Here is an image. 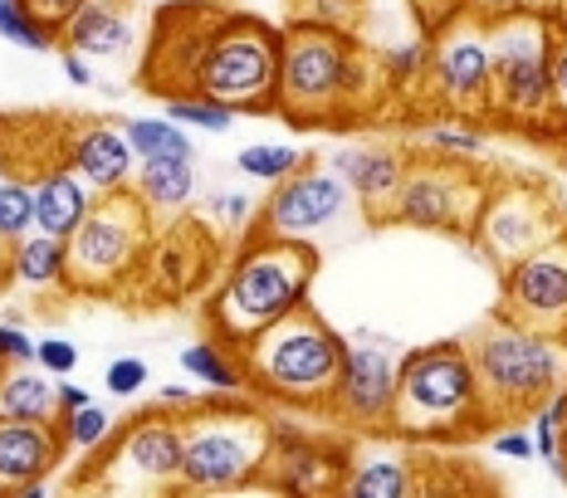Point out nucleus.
Here are the masks:
<instances>
[{
    "mask_svg": "<svg viewBox=\"0 0 567 498\" xmlns=\"http://www.w3.org/2000/svg\"><path fill=\"white\" fill-rule=\"evenodd\" d=\"M318 279V249L309 240H275V235H245L230 269L206 293L200 318L216 342L240 352L265 328L309 303Z\"/></svg>",
    "mask_w": 567,
    "mask_h": 498,
    "instance_id": "nucleus-1",
    "label": "nucleus"
},
{
    "mask_svg": "<svg viewBox=\"0 0 567 498\" xmlns=\"http://www.w3.org/2000/svg\"><path fill=\"white\" fill-rule=\"evenodd\" d=\"M489 425L480 396V372L470 357V342H421L401 352L396 406L386 435L416 445L470 440Z\"/></svg>",
    "mask_w": 567,
    "mask_h": 498,
    "instance_id": "nucleus-2",
    "label": "nucleus"
},
{
    "mask_svg": "<svg viewBox=\"0 0 567 498\" xmlns=\"http://www.w3.org/2000/svg\"><path fill=\"white\" fill-rule=\"evenodd\" d=\"M182 494H235L259 489L275 445V421L240 396L206 391L182 415Z\"/></svg>",
    "mask_w": 567,
    "mask_h": 498,
    "instance_id": "nucleus-3",
    "label": "nucleus"
},
{
    "mask_svg": "<svg viewBox=\"0 0 567 498\" xmlns=\"http://www.w3.org/2000/svg\"><path fill=\"white\" fill-rule=\"evenodd\" d=\"M342 347H348V338L303 303L240 347L245 386H250V396L275 401L284 411H323L328 391L338 382Z\"/></svg>",
    "mask_w": 567,
    "mask_h": 498,
    "instance_id": "nucleus-4",
    "label": "nucleus"
},
{
    "mask_svg": "<svg viewBox=\"0 0 567 498\" xmlns=\"http://www.w3.org/2000/svg\"><path fill=\"white\" fill-rule=\"evenodd\" d=\"M470 357L480 372V396L489 421H518L538 406L548 391L567 386V342L548 338L538 328H524L514 318L494 313L475 338Z\"/></svg>",
    "mask_w": 567,
    "mask_h": 498,
    "instance_id": "nucleus-5",
    "label": "nucleus"
},
{
    "mask_svg": "<svg viewBox=\"0 0 567 498\" xmlns=\"http://www.w3.org/2000/svg\"><path fill=\"white\" fill-rule=\"evenodd\" d=\"M157 220L147 206L127 191L99 196L74 235L64 240L69 255V293H93V299H113V293L133 289L147 264V249L157 240Z\"/></svg>",
    "mask_w": 567,
    "mask_h": 498,
    "instance_id": "nucleus-6",
    "label": "nucleus"
},
{
    "mask_svg": "<svg viewBox=\"0 0 567 498\" xmlns=\"http://www.w3.org/2000/svg\"><path fill=\"white\" fill-rule=\"evenodd\" d=\"M494 50V98L489 117L514 133L553 137L558 117H553V20L518 10V15L489 25Z\"/></svg>",
    "mask_w": 567,
    "mask_h": 498,
    "instance_id": "nucleus-7",
    "label": "nucleus"
},
{
    "mask_svg": "<svg viewBox=\"0 0 567 498\" xmlns=\"http://www.w3.org/2000/svg\"><path fill=\"white\" fill-rule=\"evenodd\" d=\"M352 30L293 20L279 50V113L299 127H352L348 108V69Z\"/></svg>",
    "mask_w": 567,
    "mask_h": 498,
    "instance_id": "nucleus-8",
    "label": "nucleus"
},
{
    "mask_svg": "<svg viewBox=\"0 0 567 498\" xmlns=\"http://www.w3.org/2000/svg\"><path fill=\"white\" fill-rule=\"evenodd\" d=\"M279 50L284 30L226 6L206 54H200L196 89L235 113H279Z\"/></svg>",
    "mask_w": 567,
    "mask_h": 498,
    "instance_id": "nucleus-9",
    "label": "nucleus"
},
{
    "mask_svg": "<svg viewBox=\"0 0 567 498\" xmlns=\"http://www.w3.org/2000/svg\"><path fill=\"white\" fill-rule=\"evenodd\" d=\"M182 415L142 411L113 430V440L99 449V465L79 474V489L93 494H172L182 489Z\"/></svg>",
    "mask_w": 567,
    "mask_h": 498,
    "instance_id": "nucleus-10",
    "label": "nucleus"
},
{
    "mask_svg": "<svg viewBox=\"0 0 567 498\" xmlns=\"http://www.w3.org/2000/svg\"><path fill=\"white\" fill-rule=\"evenodd\" d=\"M484 186L489 181H484L470 162H445V157L411 152L406 176H401L382 225H406V230L460 235V240H470V225L480 216Z\"/></svg>",
    "mask_w": 567,
    "mask_h": 498,
    "instance_id": "nucleus-11",
    "label": "nucleus"
},
{
    "mask_svg": "<svg viewBox=\"0 0 567 498\" xmlns=\"http://www.w3.org/2000/svg\"><path fill=\"white\" fill-rule=\"evenodd\" d=\"M563 200L538 181H499L484 186L480 216L470 225V245L489 259L494 269L524 259L528 249H538L543 240L563 230Z\"/></svg>",
    "mask_w": 567,
    "mask_h": 498,
    "instance_id": "nucleus-12",
    "label": "nucleus"
},
{
    "mask_svg": "<svg viewBox=\"0 0 567 498\" xmlns=\"http://www.w3.org/2000/svg\"><path fill=\"white\" fill-rule=\"evenodd\" d=\"M401 342L382 338V332H352L342 347L338 382L328 391L323 415L362 435H377L392 425L396 406V376H401Z\"/></svg>",
    "mask_w": 567,
    "mask_h": 498,
    "instance_id": "nucleus-13",
    "label": "nucleus"
},
{
    "mask_svg": "<svg viewBox=\"0 0 567 498\" xmlns=\"http://www.w3.org/2000/svg\"><path fill=\"white\" fill-rule=\"evenodd\" d=\"M494 98V50L489 25L475 15L455 20L431 40V69H425V103L445 113L489 117Z\"/></svg>",
    "mask_w": 567,
    "mask_h": 498,
    "instance_id": "nucleus-14",
    "label": "nucleus"
},
{
    "mask_svg": "<svg viewBox=\"0 0 567 498\" xmlns=\"http://www.w3.org/2000/svg\"><path fill=\"white\" fill-rule=\"evenodd\" d=\"M220 15H226V6H216V0H176V6L157 10L147 34V54H142V89L152 98L196 93L200 54H206Z\"/></svg>",
    "mask_w": 567,
    "mask_h": 498,
    "instance_id": "nucleus-15",
    "label": "nucleus"
},
{
    "mask_svg": "<svg viewBox=\"0 0 567 498\" xmlns=\"http://www.w3.org/2000/svg\"><path fill=\"white\" fill-rule=\"evenodd\" d=\"M499 313L567 342V225L499 269Z\"/></svg>",
    "mask_w": 567,
    "mask_h": 498,
    "instance_id": "nucleus-16",
    "label": "nucleus"
},
{
    "mask_svg": "<svg viewBox=\"0 0 567 498\" xmlns=\"http://www.w3.org/2000/svg\"><path fill=\"white\" fill-rule=\"evenodd\" d=\"M348 186L338 181V172H328L323 162H309L303 172L284 176L269 186L265 206L255 216L250 235H275V240H313L318 230H328L342 210H348Z\"/></svg>",
    "mask_w": 567,
    "mask_h": 498,
    "instance_id": "nucleus-17",
    "label": "nucleus"
},
{
    "mask_svg": "<svg viewBox=\"0 0 567 498\" xmlns=\"http://www.w3.org/2000/svg\"><path fill=\"white\" fill-rule=\"evenodd\" d=\"M342 469H348V445L328 435L299 430V425L275 421V445L259 489L275 494H342Z\"/></svg>",
    "mask_w": 567,
    "mask_h": 498,
    "instance_id": "nucleus-18",
    "label": "nucleus"
},
{
    "mask_svg": "<svg viewBox=\"0 0 567 498\" xmlns=\"http://www.w3.org/2000/svg\"><path fill=\"white\" fill-rule=\"evenodd\" d=\"M59 152H64V166L93 196H113L133 186L137 152L117 123H74L59 142Z\"/></svg>",
    "mask_w": 567,
    "mask_h": 498,
    "instance_id": "nucleus-19",
    "label": "nucleus"
},
{
    "mask_svg": "<svg viewBox=\"0 0 567 498\" xmlns=\"http://www.w3.org/2000/svg\"><path fill=\"white\" fill-rule=\"evenodd\" d=\"M406 162H411V152L392 147V142H342V147H333V157H328V172H338V181L368 210V220L382 225L401 176H406Z\"/></svg>",
    "mask_w": 567,
    "mask_h": 498,
    "instance_id": "nucleus-20",
    "label": "nucleus"
},
{
    "mask_svg": "<svg viewBox=\"0 0 567 498\" xmlns=\"http://www.w3.org/2000/svg\"><path fill=\"white\" fill-rule=\"evenodd\" d=\"M421 489V459L406 449V440H352L348 469H342V494L352 498H411Z\"/></svg>",
    "mask_w": 567,
    "mask_h": 498,
    "instance_id": "nucleus-21",
    "label": "nucleus"
},
{
    "mask_svg": "<svg viewBox=\"0 0 567 498\" xmlns=\"http://www.w3.org/2000/svg\"><path fill=\"white\" fill-rule=\"evenodd\" d=\"M137 44V15L133 0H84L74 15L59 25V50H74L103 64V59H123Z\"/></svg>",
    "mask_w": 567,
    "mask_h": 498,
    "instance_id": "nucleus-22",
    "label": "nucleus"
},
{
    "mask_svg": "<svg viewBox=\"0 0 567 498\" xmlns=\"http://www.w3.org/2000/svg\"><path fill=\"white\" fill-rule=\"evenodd\" d=\"M64 455H69V445L54 425L0 415V494H20L34 479H50L64 465Z\"/></svg>",
    "mask_w": 567,
    "mask_h": 498,
    "instance_id": "nucleus-23",
    "label": "nucleus"
},
{
    "mask_svg": "<svg viewBox=\"0 0 567 498\" xmlns=\"http://www.w3.org/2000/svg\"><path fill=\"white\" fill-rule=\"evenodd\" d=\"M30 186H34V230L54 235V240H69L93 210V200H99L64 162H40L30 172Z\"/></svg>",
    "mask_w": 567,
    "mask_h": 498,
    "instance_id": "nucleus-24",
    "label": "nucleus"
},
{
    "mask_svg": "<svg viewBox=\"0 0 567 498\" xmlns=\"http://www.w3.org/2000/svg\"><path fill=\"white\" fill-rule=\"evenodd\" d=\"M196 157H152L133 172V196L147 206L152 220H176L196 200Z\"/></svg>",
    "mask_w": 567,
    "mask_h": 498,
    "instance_id": "nucleus-25",
    "label": "nucleus"
},
{
    "mask_svg": "<svg viewBox=\"0 0 567 498\" xmlns=\"http://www.w3.org/2000/svg\"><path fill=\"white\" fill-rule=\"evenodd\" d=\"M6 274L25 293H69L64 240H54V235H44V230L20 235V240L6 249Z\"/></svg>",
    "mask_w": 567,
    "mask_h": 498,
    "instance_id": "nucleus-26",
    "label": "nucleus"
},
{
    "mask_svg": "<svg viewBox=\"0 0 567 498\" xmlns=\"http://www.w3.org/2000/svg\"><path fill=\"white\" fill-rule=\"evenodd\" d=\"M0 415H10V421L54 425L59 382L34 362L30 366H6V372H0Z\"/></svg>",
    "mask_w": 567,
    "mask_h": 498,
    "instance_id": "nucleus-27",
    "label": "nucleus"
},
{
    "mask_svg": "<svg viewBox=\"0 0 567 498\" xmlns=\"http://www.w3.org/2000/svg\"><path fill=\"white\" fill-rule=\"evenodd\" d=\"M411 142L425 157H445V162H480L484 157V127L465 113H441L435 108L425 123L411 127Z\"/></svg>",
    "mask_w": 567,
    "mask_h": 498,
    "instance_id": "nucleus-28",
    "label": "nucleus"
},
{
    "mask_svg": "<svg viewBox=\"0 0 567 498\" xmlns=\"http://www.w3.org/2000/svg\"><path fill=\"white\" fill-rule=\"evenodd\" d=\"M182 372L192 376V382H200L206 391H220V396H240L245 386V366H240V352L226 347V342H216L206 332L200 342H192V347H182Z\"/></svg>",
    "mask_w": 567,
    "mask_h": 498,
    "instance_id": "nucleus-29",
    "label": "nucleus"
},
{
    "mask_svg": "<svg viewBox=\"0 0 567 498\" xmlns=\"http://www.w3.org/2000/svg\"><path fill=\"white\" fill-rule=\"evenodd\" d=\"M377 64H382L392 103H425V69H431V40L425 34L377 50Z\"/></svg>",
    "mask_w": 567,
    "mask_h": 498,
    "instance_id": "nucleus-30",
    "label": "nucleus"
},
{
    "mask_svg": "<svg viewBox=\"0 0 567 498\" xmlns=\"http://www.w3.org/2000/svg\"><path fill=\"white\" fill-rule=\"evenodd\" d=\"M123 133H127V142H133L137 162H152V157H196L192 127L172 123L167 113H162V117H127Z\"/></svg>",
    "mask_w": 567,
    "mask_h": 498,
    "instance_id": "nucleus-31",
    "label": "nucleus"
},
{
    "mask_svg": "<svg viewBox=\"0 0 567 498\" xmlns=\"http://www.w3.org/2000/svg\"><path fill=\"white\" fill-rule=\"evenodd\" d=\"M309 162H318V157H309L303 147H289V142H250V147L235 152V172L250 176L259 186H275L284 176L303 172Z\"/></svg>",
    "mask_w": 567,
    "mask_h": 498,
    "instance_id": "nucleus-32",
    "label": "nucleus"
},
{
    "mask_svg": "<svg viewBox=\"0 0 567 498\" xmlns=\"http://www.w3.org/2000/svg\"><path fill=\"white\" fill-rule=\"evenodd\" d=\"M117 425L123 421H117L109 406H99V401H89V406L69 411V415H54V430L64 435V445L79 449V455H99V449L113 440Z\"/></svg>",
    "mask_w": 567,
    "mask_h": 498,
    "instance_id": "nucleus-33",
    "label": "nucleus"
},
{
    "mask_svg": "<svg viewBox=\"0 0 567 498\" xmlns=\"http://www.w3.org/2000/svg\"><path fill=\"white\" fill-rule=\"evenodd\" d=\"M167 103V117L172 123H182V127H192V133H230L235 127V108H226V103H216L210 93H172V98H162Z\"/></svg>",
    "mask_w": 567,
    "mask_h": 498,
    "instance_id": "nucleus-34",
    "label": "nucleus"
},
{
    "mask_svg": "<svg viewBox=\"0 0 567 498\" xmlns=\"http://www.w3.org/2000/svg\"><path fill=\"white\" fill-rule=\"evenodd\" d=\"M30 230H34V186H30V176L10 172L0 181V249H10Z\"/></svg>",
    "mask_w": 567,
    "mask_h": 498,
    "instance_id": "nucleus-35",
    "label": "nucleus"
},
{
    "mask_svg": "<svg viewBox=\"0 0 567 498\" xmlns=\"http://www.w3.org/2000/svg\"><path fill=\"white\" fill-rule=\"evenodd\" d=\"M0 40H10V44H20V50H30V54H44V50H59V40H54V30L44 25L40 15L25 6V0H0Z\"/></svg>",
    "mask_w": 567,
    "mask_h": 498,
    "instance_id": "nucleus-36",
    "label": "nucleus"
},
{
    "mask_svg": "<svg viewBox=\"0 0 567 498\" xmlns=\"http://www.w3.org/2000/svg\"><path fill=\"white\" fill-rule=\"evenodd\" d=\"M206 216L220 235H245L255 220V200L245 191H210L206 196Z\"/></svg>",
    "mask_w": 567,
    "mask_h": 498,
    "instance_id": "nucleus-37",
    "label": "nucleus"
},
{
    "mask_svg": "<svg viewBox=\"0 0 567 498\" xmlns=\"http://www.w3.org/2000/svg\"><path fill=\"white\" fill-rule=\"evenodd\" d=\"M411 20H416V30L425 34V40H435L441 30H451L455 20H465V0H406Z\"/></svg>",
    "mask_w": 567,
    "mask_h": 498,
    "instance_id": "nucleus-38",
    "label": "nucleus"
},
{
    "mask_svg": "<svg viewBox=\"0 0 567 498\" xmlns=\"http://www.w3.org/2000/svg\"><path fill=\"white\" fill-rule=\"evenodd\" d=\"M362 0H293V20H309V25H333V30H352Z\"/></svg>",
    "mask_w": 567,
    "mask_h": 498,
    "instance_id": "nucleus-39",
    "label": "nucleus"
},
{
    "mask_svg": "<svg viewBox=\"0 0 567 498\" xmlns=\"http://www.w3.org/2000/svg\"><path fill=\"white\" fill-rule=\"evenodd\" d=\"M147 382H152V372L142 357H117V362H109V372H103V386H109V396H117V401H133Z\"/></svg>",
    "mask_w": 567,
    "mask_h": 498,
    "instance_id": "nucleus-40",
    "label": "nucleus"
},
{
    "mask_svg": "<svg viewBox=\"0 0 567 498\" xmlns=\"http://www.w3.org/2000/svg\"><path fill=\"white\" fill-rule=\"evenodd\" d=\"M34 366H44L50 376H69L79 366V347L69 338H34Z\"/></svg>",
    "mask_w": 567,
    "mask_h": 498,
    "instance_id": "nucleus-41",
    "label": "nucleus"
},
{
    "mask_svg": "<svg viewBox=\"0 0 567 498\" xmlns=\"http://www.w3.org/2000/svg\"><path fill=\"white\" fill-rule=\"evenodd\" d=\"M553 117L558 133L567 127V30L553 25Z\"/></svg>",
    "mask_w": 567,
    "mask_h": 498,
    "instance_id": "nucleus-42",
    "label": "nucleus"
},
{
    "mask_svg": "<svg viewBox=\"0 0 567 498\" xmlns=\"http://www.w3.org/2000/svg\"><path fill=\"white\" fill-rule=\"evenodd\" d=\"M34 362V338L25 332V323L6 318L0 323V366H30Z\"/></svg>",
    "mask_w": 567,
    "mask_h": 498,
    "instance_id": "nucleus-43",
    "label": "nucleus"
},
{
    "mask_svg": "<svg viewBox=\"0 0 567 498\" xmlns=\"http://www.w3.org/2000/svg\"><path fill=\"white\" fill-rule=\"evenodd\" d=\"M494 455L499 459H518V465H524V459H538V449H534V430H528V425H504V430H494Z\"/></svg>",
    "mask_w": 567,
    "mask_h": 498,
    "instance_id": "nucleus-44",
    "label": "nucleus"
},
{
    "mask_svg": "<svg viewBox=\"0 0 567 498\" xmlns=\"http://www.w3.org/2000/svg\"><path fill=\"white\" fill-rule=\"evenodd\" d=\"M465 10L475 20H484V25H499V20H509L524 10V0H465Z\"/></svg>",
    "mask_w": 567,
    "mask_h": 498,
    "instance_id": "nucleus-45",
    "label": "nucleus"
},
{
    "mask_svg": "<svg viewBox=\"0 0 567 498\" xmlns=\"http://www.w3.org/2000/svg\"><path fill=\"white\" fill-rule=\"evenodd\" d=\"M25 6H30L40 20H44V25L54 30V40H59V25H64V20L74 15L79 6H84V0H25Z\"/></svg>",
    "mask_w": 567,
    "mask_h": 498,
    "instance_id": "nucleus-46",
    "label": "nucleus"
},
{
    "mask_svg": "<svg viewBox=\"0 0 567 498\" xmlns=\"http://www.w3.org/2000/svg\"><path fill=\"white\" fill-rule=\"evenodd\" d=\"M59 54H64V79L74 83V89H99V69H89L93 59L74 54V50H59Z\"/></svg>",
    "mask_w": 567,
    "mask_h": 498,
    "instance_id": "nucleus-47",
    "label": "nucleus"
},
{
    "mask_svg": "<svg viewBox=\"0 0 567 498\" xmlns=\"http://www.w3.org/2000/svg\"><path fill=\"white\" fill-rule=\"evenodd\" d=\"M196 401H200V396H196L192 386H162V391H157V406L172 411V415H186V411L196 406Z\"/></svg>",
    "mask_w": 567,
    "mask_h": 498,
    "instance_id": "nucleus-48",
    "label": "nucleus"
},
{
    "mask_svg": "<svg viewBox=\"0 0 567 498\" xmlns=\"http://www.w3.org/2000/svg\"><path fill=\"white\" fill-rule=\"evenodd\" d=\"M89 391L79 386V382H59V415H69V411H79V406H89Z\"/></svg>",
    "mask_w": 567,
    "mask_h": 498,
    "instance_id": "nucleus-49",
    "label": "nucleus"
},
{
    "mask_svg": "<svg viewBox=\"0 0 567 498\" xmlns=\"http://www.w3.org/2000/svg\"><path fill=\"white\" fill-rule=\"evenodd\" d=\"M543 469H548L553 479H558L563 489H567V449H558V455H548V459H543Z\"/></svg>",
    "mask_w": 567,
    "mask_h": 498,
    "instance_id": "nucleus-50",
    "label": "nucleus"
},
{
    "mask_svg": "<svg viewBox=\"0 0 567 498\" xmlns=\"http://www.w3.org/2000/svg\"><path fill=\"white\" fill-rule=\"evenodd\" d=\"M558 6H563V0H524V10H534V15H558Z\"/></svg>",
    "mask_w": 567,
    "mask_h": 498,
    "instance_id": "nucleus-51",
    "label": "nucleus"
},
{
    "mask_svg": "<svg viewBox=\"0 0 567 498\" xmlns=\"http://www.w3.org/2000/svg\"><path fill=\"white\" fill-rule=\"evenodd\" d=\"M10 172H16V162H10V152H6V147H0V181H6V176H10Z\"/></svg>",
    "mask_w": 567,
    "mask_h": 498,
    "instance_id": "nucleus-52",
    "label": "nucleus"
},
{
    "mask_svg": "<svg viewBox=\"0 0 567 498\" xmlns=\"http://www.w3.org/2000/svg\"><path fill=\"white\" fill-rule=\"evenodd\" d=\"M553 25H563V30H567V0L558 6V15H553Z\"/></svg>",
    "mask_w": 567,
    "mask_h": 498,
    "instance_id": "nucleus-53",
    "label": "nucleus"
},
{
    "mask_svg": "<svg viewBox=\"0 0 567 498\" xmlns=\"http://www.w3.org/2000/svg\"><path fill=\"white\" fill-rule=\"evenodd\" d=\"M563 449H567V430H563Z\"/></svg>",
    "mask_w": 567,
    "mask_h": 498,
    "instance_id": "nucleus-54",
    "label": "nucleus"
},
{
    "mask_svg": "<svg viewBox=\"0 0 567 498\" xmlns=\"http://www.w3.org/2000/svg\"><path fill=\"white\" fill-rule=\"evenodd\" d=\"M0 372H6V366H0Z\"/></svg>",
    "mask_w": 567,
    "mask_h": 498,
    "instance_id": "nucleus-55",
    "label": "nucleus"
}]
</instances>
